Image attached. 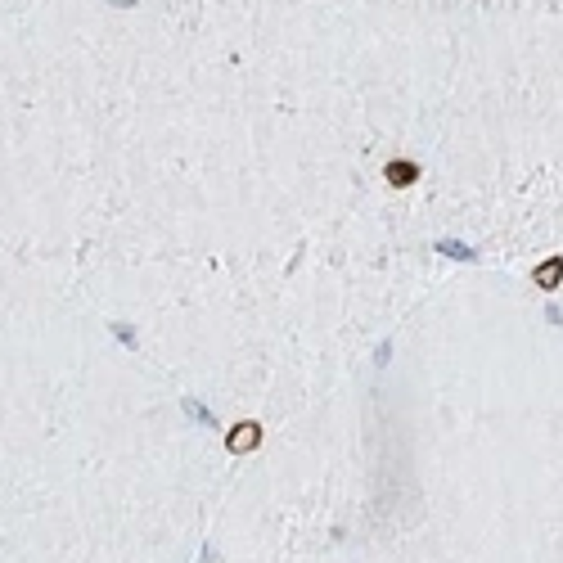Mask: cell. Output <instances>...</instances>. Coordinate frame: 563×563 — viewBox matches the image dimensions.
<instances>
[{
    "instance_id": "cell-1",
    "label": "cell",
    "mask_w": 563,
    "mask_h": 563,
    "mask_svg": "<svg viewBox=\"0 0 563 563\" xmlns=\"http://www.w3.org/2000/svg\"><path fill=\"white\" fill-rule=\"evenodd\" d=\"M257 442H262V428H257V424H234V432H230V451H234V456L253 451Z\"/></svg>"
},
{
    "instance_id": "cell-2",
    "label": "cell",
    "mask_w": 563,
    "mask_h": 563,
    "mask_svg": "<svg viewBox=\"0 0 563 563\" xmlns=\"http://www.w3.org/2000/svg\"><path fill=\"white\" fill-rule=\"evenodd\" d=\"M559 279H563V257H550L545 266H536V284L541 289H555Z\"/></svg>"
},
{
    "instance_id": "cell-3",
    "label": "cell",
    "mask_w": 563,
    "mask_h": 563,
    "mask_svg": "<svg viewBox=\"0 0 563 563\" xmlns=\"http://www.w3.org/2000/svg\"><path fill=\"white\" fill-rule=\"evenodd\" d=\"M410 176H415L410 162H392V167H388V180H392V185H410Z\"/></svg>"
}]
</instances>
